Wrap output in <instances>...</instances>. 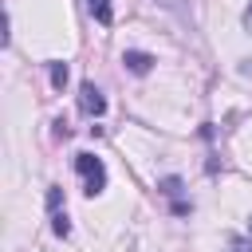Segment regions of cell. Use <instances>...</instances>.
Returning a JSON list of instances; mask_svg holds the SVG:
<instances>
[{
  "label": "cell",
  "mask_w": 252,
  "mask_h": 252,
  "mask_svg": "<svg viewBox=\"0 0 252 252\" xmlns=\"http://www.w3.org/2000/svg\"><path fill=\"white\" fill-rule=\"evenodd\" d=\"M122 63H126L134 75H146V71L154 67V55H146V51H126V55H122Z\"/></svg>",
  "instance_id": "obj_3"
},
{
  "label": "cell",
  "mask_w": 252,
  "mask_h": 252,
  "mask_svg": "<svg viewBox=\"0 0 252 252\" xmlns=\"http://www.w3.org/2000/svg\"><path fill=\"white\" fill-rule=\"evenodd\" d=\"M232 252H252V220H248V236L232 244Z\"/></svg>",
  "instance_id": "obj_8"
},
{
  "label": "cell",
  "mask_w": 252,
  "mask_h": 252,
  "mask_svg": "<svg viewBox=\"0 0 252 252\" xmlns=\"http://www.w3.org/2000/svg\"><path fill=\"white\" fill-rule=\"evenodd\" d=\"M79 106H83V114H91V118H102V114H106V98H102V91H98L94 83H83V87H79Z\"/></svg>",
  "instance_id": "obj_2"
},
{
  "label": "cell",
  "mask_w": 252,
  "mask_h": 252,
  "mask_svg": "<svg viewBox=\"0 0 252 252\" xmlns=\"http://www.w3.org/2000/svg\"><path fill=\"white\" fill-rule=\"evenodd\" d=\"M51 228H55V236H67V232H71L67 213H59V209H55V213H51Z\"/></svg>",
  "instance_id": "obj_5"
},
{
  "label": "cell",
  "mask_w": 252,
  "mask_h": 252,
  "mask_svg": "<svg viewBox=\"0 0 252 252\" xmlns=\"http://www.w3.org/2000/svg\"><path fill=\"white\" fill-rule=\"evenodd\" d=\"M161 193H165V197H177V193H181V181H177V177H165V181H161Z\"/></svg>",
  "instance_id": "obj_7"
},
{
  "label": "cell",
  "mask_w": 252,
  "mask_h": 252,
  "mask_svg": "<svg viewBox=\"0 0 252 252\" xmlns=\"http://www.w3.org/2000/svg\"><path fill=\"white\" fill-rule=\"evenodd\" d=\"M75 169H79V177H83V185H87V197H94V193L106 189V165H102V158H94V154H75Z\"/></svg>",
  "instance_id": "obj_1"
},
{
  "label": "cell",
  "mask_w": 252,
  "mask_h": 252,
  "mask_svg": "<svg viewBox=\"0 0 252 252\" xmlns=\"http://www.w3.org/2000/svg\"><path fill=\"white\" fill-rule=\"evenodd\" d=\"M51 83H55V87L67 83V67H63V63H51Z\"/></svg>",
  "instance_id": "obj_6"
},
{
  "label": "cell",
  "mask_w": 252,
  "mask_h": 252,
  "mask_svg": "<svg viewBox=\"0 0 252 252\" xmlns=\"http://www.w3.org/2000/svg\"><path fill=\"white\" fill-rule=\"evenodd\" d=\"M244 28H248V32H252V4H248V8H244Z\"/></svg>",
  "instance_id": "obj_9"
},
{
  "label": "cell",
  "mask_w": 252,
  "mask_h": 252,
  "mask_svg": "<svg viewBox=\"0 0 252 252\" xmlns=\"http://www.w3.org/2000/svg\"><path fill=\"white\" fill-rule=\"evenodd\" d=\"M87 8H91V16H94L102 28L114 24V8H110V0H87Z\"/></svg>",
  "instance_id": "obj_4"
}]
</instances>
